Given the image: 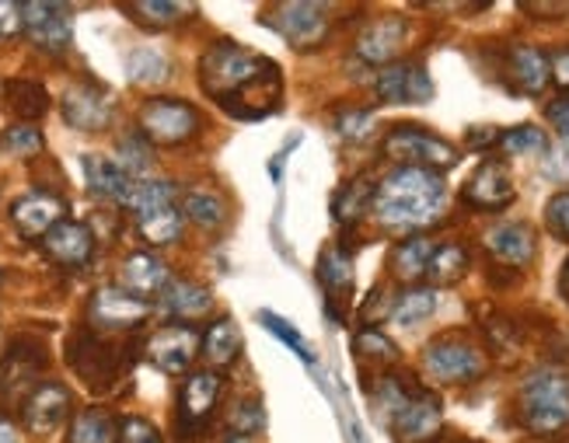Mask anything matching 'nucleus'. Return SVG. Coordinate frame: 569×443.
Wrapping results in <instances>:
<instances>
[{"label": "nucleus", "instance_id": "f257e3e1", "mask_svg": "<svg viewBox=\"0 0 569 443\" xmlns=\"http://www.w3.org/2000/svg\"><path fill=\"white\" fill-rule=\"evenodd\" d=\"M448 203V182L430 168H395L378 182L375 217L391 231H419L440 220Z\"/></svg>", "mask_w": 569, "mask_h": 443}, {"label": "nucleus", "instance_id": "f03ea898", "mask_svg": "<svg viewBox=\"0 0 569 443\" xmlns=\"http://www.w3.org/2000/svg\"><path fill=\"white\" fill-rule=\"evenodd\" d=\"M200 84L213 102H220L234 115L244 105V94L249 91L269 84L280 88V70L273 60L252 53V49L234 42H217L200 60Z\"/></svg>", "mask_w": 569, "mask_h": 443}, {"label": "nucleus", "instance_id": "7ed1b4c3", "mask_svg": "<svg viewBox=\"0 0 569 443\" xmlns=\"http://www.w3.org/2000/svg\"><path fill=\"white\" fill-rule=\"evenodd\" d=\"M381 409L399 443H430L440 433V399L427 387H416L406 377L381 381Z\"/></svg>", "mask_w": 569, "mask_h": 443}, {"label": "nucleus", "instance_id": "20e7f679", "mask_svg": "<svg viewBox=\"0 0 569 443\" xmlns=\"http://www.w3.org/2000/svg\"><path fill=\"white\" fill-rule=\"evenodd\" d=\"M517 409L521 420L535 433H559L569 426V374L556 371V366H541L517 395Z\"/></svg>", "mask_w": 569, "mask_h": 443}, {"label": "nucleus", "instance_id": "39448f33", "mask_svg": "<svg viewBox=\"0 0 569 443\" xmlns=\"http://www.w3.org/2000/svg\"><path fill=\"white\" fill-rule=\"evenodd\" d=\"M381 158L395 161L399 168H455L461 161L458 147L443 137H433L423 127H395L381 140Z\"/></svg>", "mask_w": 569, "mask_h": 443}, {"label": "nucleus", "instance_id": "423d86ee", "mask_svg": "<svg viewBox=\"0 0 569 443\" xmlns=\"http://www.w3.org/2000/svg\"><path fill=\"white\" fill-rule=\"evenodd\" d=\"M140 133L158 143V147H179L189 143L203 127V115L196 105L182 102V98H151L140 105Z\"/></svg>", "mask_w": 569, "mask_h": 443}, {"label": "nucleus", "instance_id": "0eeeda50", "mask_svg": "<svg viewBox=\"0 0 569 443\" xmlns=\"http://www.w3.org/2000/svg\"><path fill=\"white\" fill-rule=\"evenodd\" d=\"M423 371L440 384H468V381L482 377L486 356L472 339L440 335L423 350Z\"/></svg>", "mask_w": 569, "mask_h": 443}, {"label": "nucleus", "instance_id": "6e6552de", "mask_svg": "<svg viewBox=\"0 0 569 443\" xmlns=\"http://www.w3.org/2000/svg\"><path fill=\"white\" fill-rule=\"evenodd\" d=\"M67 363L91 391H98L122 374V350L106 342L94 329H78L67 342Z\"/></svg>", "mask_w": 569, "mask_h": 443}, {"label": "nucleus", "instance_id": "1a4fd4ad", "mask_svg": "<svg viewBox=\"0 0 569 443\" xmlns=\"http://www.w3.org/2000/svg\"><path fill=\"white\" fill-rule=\"evenodd\" d=\"M46 371V346L36 335H18L8 342L4 356H0V399L21 402L39 387V374Z\"/></svg>", "mask_w": 569, "mask_h": 443}, {"label": "nucleus", "instance_id": "9d476101", "mask_svg": "<svg viewBox=\"0 0 569 443\" xmlns=\"http://www.w3.org/2000/svg\"><path fill=\"white\" fill-rule=\"evenodd\" d=\"M269 29H277L293 49H318L329 36V8L326 4H305V0H287V4H273L266 14Z\"/></svg>", "mask_w": 569, "mask_h": 443}, {"label": "nucleus", "instance_id": "9b49d317", "mask_svg": "<svg viewBox=\"0 0 569 443\" xmlns=\"http://www.w3.org/2000/svg\"><path fill=\"white\" fill-rule=\"evenodd\" d=\"M200 350H203V335L196 332L189 322H176V325L158 329L143 346L147 360H151L164 374H186L192 366V360L200 356Z\"/></svg>", "mask_w": 569, "mask_h": 443}, {"label": "nucleus", "instance_id": "f8f14e48", "mask_svg": "<svg viewBox=\"0 0 569 443\" xmlns=\"http://www.w3.org/2000/svg\"><path fill=\"white\" fill-rule=\"evenodd\" d=\"M147 314H151V304L137 301L133 293H127L122 286L94 290V298L88 304V318L94 332H130L147 322Z\"/></svg>", "mask_w": 569, "mask_h": 443}, {"label": "nucleus", "instance_id": "ddd939ff", "mask_svg": "<svg viewBox=\"0 0 569 443\" xmlns=\"http://www.w3.org/2000/svg\"><path fill=\"white\" fill-rule=\"evenodd\" d=\"M375 91L385 105H423L433 98V81L423 63L395 60L391 67H381Z\"/></svg>", "mask_w": 569, "mask_h": 443}, {"label": "nucleus", "instance_id": "4468645a", "mask_svg": "<svg viewBox=\"0 0 569 443\" xmlns=\"http://www.w3.org/2000/svg\"><path fill=\"white\" fill-rule=\"evenodd\" d=\"M220 395H224V377L220 371H192L186 381H182V391H179V423H182V433H196L203 430L207 420L213 415Z\"/></svg>", "mask_w": 569, "mask_h": 443}, {"label": "nucleus", "instance_id": "2eb2a0df", "mask_svg": "<svg viewBox=\"0 0 569 443\" xmlns=\"http://www.w3.org/2000/svg\"><path fill=\"white\" fill-rule=\"evenodd\" d=\"M21 18H24V32L29 39L49 57H63L70 42H73V29H70V11L63 4H39V0H29L21 4Z\"/></svg>", "mask_w": 569, "mask_h": 443}, {"label": "nucleus", "instance_id": "dca6fc26", "mask_svg": "<svg viewBox=\"0 0 569 443\" xmlns=\"http://www.w3.org/2000/svg\"><path fill=\"white\" fill-rule=\"evenodd\" d=\"M60 112L67 119V127L81 130V133H102L112 122V94L98 84H73L63 91Z\"/></svg>", "mask_w": 569, "mask_h": 443}, {"label": "nucleus", "instance_id": "f3484780", "mask_svg": "<svg viewBox=\"0 0 569 443\" xmlns=\"http://www.w3.org/2000/svg\"><path fill=\"white\" fill-rule=\"evenodd\" d=\"M67 220V200L49 189H39V192H29L21 195V200L11 203V224L21 238H46L57 224Z\"/></svg>", "mask_w": 569, "mask_h": 443}, {"label": "nucleus", "instance_id": "a211bd4d", "mask_svg": "<svg viewBox=\"0 0 569 443\" xmlns=\"http://www.w3.org/2000/svg\"><path fill=\"white\" fill-rule=\"evenodd\" d=\"M513 179L503 161H482L461 189V200L482 213H500L513 203Z\"/></svg>", "mask_w": 569, "mask_h": 443}, {"label": "nucleus", "instance_id": "6ab92c4d", "mask_svg": "<svg viewBox=\"0 0 569 443\" xmlns=\"http://www.w3.org/2000/svg\"><path fill=\"white\" fill-rule=\"evenodd\" d=\"M67 412H70V391L57 381H46L32 391L29 399H24L21 423L32 436H46L67 420Z\"/></svg>", "mask_w": 569, "mask_h": 443}, {"label": "nucleus", "instance_id": "aec40b11", "mask_svg": "<svg viewBox=\"0 0 569 443\" xmlns=\"http://www.w3.org/2000/svg\"><path fill=\"white\" fill-rule=\"evenodd\" d=\"M406 39H409V24L402 18H375V21H367L357 36V57L363 63L391 67L395 57L402 53Z\"/></svg>", "mask_w": 569, "mask_h": 443}, {"label": "nucleus", "instance_id": "412c9836", "mask_svg": "<svg viewBox=\"0 0 569 443\" xmlns=\"http://www.w3.org/2000/svg\"><path fill=\"white\" fill-rule=\"evenodd\" d=\"M42 252L63 269H81L94 255V234L81 220H63L42 238Z\"/></svg>", "mask_w": 569, "mask_h": 443}, {"label": "nucleus", "instance_id": "4be33fe9", "mask_svg": "<svg viewBox=\"0 0 569 443\" xmlns=\"http://www.w3.org/2000/svg\"><path fill=\"white\" fill-rule=\"evenodd\" d=\"M171 283V269L151 255V252H133L127 262L119 265V286L133 293L137 301H151V298H161Z\"/></svg>", "mask_w": 569, "mask_h": 443}, {"label": "nucleus", "instance_id": "5701e85b", "mask_svg": "<svg viewBox=\"0 0 569 443\" xmlns=\"http://www.w3.org/2000/svg\"><path fill=\"white\" fill-rule=\"evenodd\" d=\"M486 252L497 259L500 265L525 269L535 259V231L521 220H500L486 231Z\"/></svg>", "mask_w": 569, "mask_h": 443}, {"label": "nucleus", "instance_id": "b1692460", "mask_svg": "<svg viewBox=\"0 0 569 443\" xmlns=\"http://www.w3.org/2000/svg\"><path fill=\"white\" fill-rule=\"evenodd\" d=\"M507 78L517 84V91L525 94H541L552 81V67H549V53H541L538 46L517 42L507 49Z\"/></svg>", "mask_w": 569, "mask_h": 443}, {"label": "nucleus", "instance_id": "393cba45", "mask_svg": "<svg viewBox=\"0 0 569 443\" xmlns=\"http://www.w3.org/2000/svg\"><path fill=\"white\" fill-rule=\"evenodd\" d=\"M84 179H88L91 195H98V200H112V203H122V207L130 203L133 179L116 161L88 154L84 158Z\"/></svg>", "mask_w": 569, "mask_h": 443}, {"label": "nucleus", "instance_id": "a878e982", "mask_svg": "<svg viewBox=\"0 0 569 443\" xmlns=\"http://www.w3.org/2000/svg\"><path fill=\"white\" fill-rule=\"evenodd\" d=\"M437 252V244L423 234H416V238H406L402 244H395V252L388 259V269H391V276L399 280V283H416V280H423L427 276V269H430V259Z\"/></svg>", "mask_w": 569, "mask_h": 443}, {"label": "nucleus", "instance_id": "bb28decb", "mask_svg": "<svg viewBox=\"0 0 569 443\" xmlns=\"http://www.w3.org/2000/svg\"><path fill=\"white\" fill-rule=\"evenodd\" d=\"M161 304L164 311H171L179 322H196V318L210 314L213 308V293L192 280H171L168 290L161 293Z\"/></svg>", "mask_w": 569, "mask_h": 443}, {"label": "nucleus", "instance_id": "cd10ccee", "mask_svg": "<svg viewBox=\"0 0 569 443\" xmlns=\"http://www.w3.org/2000/svg\"><path fill=\"white\" fill-rule=\"evenodd\" d=\"M318 280L332 301H350L353 293V259L346 249H326L318 259Z\"/></svg>", "mask_w": 569, "mask_h": 443}, {"label": "nucleus", "instance_id": "c85d7f7f", "mask_svg": "<svg viewBox=\"0 0 569 443\" xmlns=\"http://www.w3.org/2000/svg\"><path fill=\"white\" fill-rule=\"evenodd\" d=\"M241 353V332L231 318H217V322L203 332V356L210 371H224Z\"/></svg>", "mask_w": 569, "mask_h": 443}, {"label": "nucleus", "instance_id": "c756f323", "mask_svg": "<svg viewBox=\"0 0 569 443\" xmlns=\"http://www.w3.org/2000/svg\"><path fill=\"white\" fill-rule=\"evenodd\" d=\"M182 213L189 224L203 231H217V228H224V220H228V203H224V195L213 189H189L182 195Z\"/></svg>", "mask_w": 569, "mask_h": 443}, {"label": "nucleus", "instance_id": "7c9ffc66", "mask_svg": "<svg viewBox=\"0 0 569 443\" xmlns=\"http://www.w3.org/2000/svg\"><path fill=\"white\" fill-rule=\"evenodd\" d=\"M4 98L8 109L21 119V122H36L49 112V91L46 84L32 81V78H14L4 84Z\"/></svg>", "mask_w": 569, "mask_h": 443}, {"label": "nucleus", "instance_id": "2f4dec72", "mask_svg": "<svg viewBox=\"0 0 569 443\" xmlns=\"http://www.w3.org/2000/svg\"><path fill=\"white\" fill-rule=\"evenodd\" d=\"M375 179L370 175H357L353 182H346L339 192H336V200H332V217L339 220V224H357V220L375 207Z\"/></svg>", "mask_w": 569, "mask_h": 443}, {"label": "nucleus", "instance_id": "473e14b6", "mask_svg": "<svg viewBox=\"0 0 569 443\" xmlns=\"http://www.w3.org/2000/svg\"><path fill=\"white\" fill-rule=\"evenodd\" d=\"M67 443H119V420L106 409H84L73 415Z\"/></svg>", "mask_w": 569, "mask_h": 443}, {"label": "nucleus", "instance_id": "72a5a7b5", "mask_svg": "<svg viewBox=\"0 0 569 443\" xmlns=\"http://www.w3.org/2000/svg\"><path fill=\"white\" fill-rule=\"evenodd\" d=\"M176 200H179V189L171 185V182H164V179H143V182H133L127 210L140 220V217L171 210V207H176Z\"/></svg>", "mask_w": 569, "mask_h": 443}, {"label": "nucleus", "instance_id": "f704fd0d", "mask_svg": "<svg viewBox=\"0 0 569 443\" xmlns=\"http://www.w3.org/2000/svg\"><path fill=\"white\" fill-rule=\"evenodd\" d=\"M465 273H468V252H465V244H458V241L437 244V252L430 259V269H427V280L437 283V286H451Z\"/></svg>", "mask_w": 569, "mask_h": 443}, {"label": "nucleus", "instance_id": "c9c22d12", "mask_svg": "<svg viewBox=\"0 0 569 443\" xmlns=\"http://www.w3.org/2000/svg\"><path fill=\"white\" fill-rule=\"evenodd\" d=\"M437 290H430V286H409L406 293H399L395 298V322L399 325H406V329H412V325H419V322H427V318L437 311Z\"/></svg>", "mask_w": 569, "mask_h": 443}, {"label": "nucleus", "instance_id": "e433bc0d", "mask_svg": "<svg viewBox=\"0 0 569 443\" xmlns=\"http://www.w3.org/2000/svg\"><path fill=\"white\" fill-rule=\"evenodd\" d=\"M182 228H186V213L179 207L171 210H161V213H151V217H140L137 220V231L147 244H176L182 238Z\"/></svg>", "mask_w": 569, "mask_h": 443}, {"label": "nucleus", "instance_id": "4c0bfd02", "mask_svg": "<svg viewBox=\"0 0 569 443\" xmlns=\"http://www.w3.org/2000/svg\"><path fill=\"white\" fill-rule=\"evenodd\" d=\"M116 154H119V168L127 171L130 179H140V175H147V171H151V164H154V143L137 130V133L119 137Z\"/></svg>", "mask_w": 569, "mask_h": 443}, {"label": "nucleus", "instance_id": "58836bf2", "mask_svg": "<svg viewBox=\"0 0 569 443\" xmlns=\"http://www.w3.org/2000/svg\"><path fill=\"white\" fill-rule=\"evenodd\" d=\"M130 18H137V24H143V29H171L186 8L182 4H171V0H133V4L122 8Z\"/></svg>", "mask_w": 569, "mask_h": 443}, {"label": "nucleus", "instance_id": "ea45409f", "mask_svg": "<svg viewBox=\"0 0 569 443\" xmlns=\"http://www.w3.org/2000/svg\"><path fill=\"white\" fill-rule=\"evenodd\" d=\"M353 353L360 356V360H370V363H385V366H395L399 363V346L385 335V332H378V329H360L357 335H353Z\"/></svg>", "mask_w": 569, "mask_h": 443}, {"label": "nucleus", "instance_id": "a19ab883", "mask_svg": "<svg viewBox=\"0 0 569 443\" xmlns=\"http://www.w3.org/2000/svg\"><path fill=\"white\" fill-rule=\"evenodd\" d=\"M127 70H130L133 84H161L168 78V60L158 53V49H133L127 60Z\"/></svg>", "mask_w": 569, "mask_h": 443}, {"label": "nucleus", "instance_id": "79ce46f5", "mask_svg": "<svg viewBox=\"0 0 569 443\" xmlns=\"http://www.w3.org/2000/svg\"><path fill=\"white\" fill-rule=\"evenodd\" d=\"M228 426L238 436H256L266 426V405H262V399H256V395L252 399H238L231 405V412H228Z\"/></svg>", "mask_w": 569, "mask_h": 443}, {"label": "nucleus", "instance_id": "37998d69", "mask_svg": "<svg viewBox=\"0 0 569 443\" xmlns=\"http://www.w3.org/2000/svg\"><path fill=\"white\" fill-rule=\"evenodd\" d=\"M259 322H262V325H266L269 332H273V335H277V339L283 342V346L290 350V353H297V356H301V363L315 366V353H311V346H308V342H305V335L297 332L293 325H287L280 314H273V311H259Z\"/></svg>", "mask_w": 569, "mask_h": 443}, {"label": "nucleus", "instance_id": "c03bdc74", "mask_svg": "<svg viewBox=\"0 0 569 443\" xmlns=\"http://www.w3.org/2000/svg\"><path fill=\"white\" fill-rule=\"evenodd\" d=\"M500 147L507 154H546L549 151V137L541 133L538 127H531V122H525V127L507 130Z\"/></svg>", "mask_w": 569, "mask_h": 443}, {"label": "nucleus", "instance_id": "a18cd8bd", "mask_svg": "<svg viewBox=\"0 0 569 443\" xmlns=\"http://www.w3.org/2000/svg\"><path fill=\"white\" fill-rule=\"evenodd\" d=\"M370 130H375V112H370V109L353 105V109H342L336 115V133L342 140H350V143H363L370 137Z\"/></svg>", "mask_w": 569, "mask_h": 443}, {"label": "nucleus", "instance_id": "49530a36", "mask_svg": "<svg viewBox=\"0 0 569 443\" xmlns=\"http://www.w3.org/2000/svg\"><path fill=\"white\" fill-rule=\"evenodd\" d=\"M42 133L39 127H32V122H18V127H11L4 133V151L14 154V158H39L42 154Z\"/></svg>", "mask_w": 569, "mask_h": 443}, {"label": "nucleus", "instance_id": "de8ad7c7", "mask_svg": "<svg viewBox=\"0 0 569 443\" xmlns=\"http://www.w3.org/2000/svg\"><path fill=\"white\" fill-rule=\"evenodd\" d=\"M119 443H164L161 430L151 420H140V415H122L119 420Z\"/></svg>", "mask_w": 569, "mask_h": 443}, {"label": "nucleus", "instance_id": "09e8293b", "mask_svg": "<svg viewBox=\"0 0 569 443\" xmlns=\"http://www.w3.org/2000/svg\"><path fill=\"white\" fill-rule=\"evenodd\" d=\"M546 224L556 238L569 241V192H556L546 203Z\"/></svg>", "mask_w": 569, "mask_h": 443}, {"label": "nucleus", "instance_id": "8fccbe9b", "mask_svg": "<svg viewBox=\"0 0 569 443\" xmlns=\"http://www.w3.org/2000/svg\"><path fill=\"white\" fill-rule=\"evenodd\" d=\"M391 314H395V301L388 298V290H385V286H375L357 318H360L363 325H375V322H381V318H391Z\"/></svg>", "mask_w": 569, "mask_h": 443}, {"label": "nucleus", "instance_id": "3c124183", "mask_svg": "<svg viewBox=\"0 0 569 443\" xmlns=\"http://www.w3.org/2000/svg\"><path fill=\"white\" fill-rule=\"evenodd\" d=\"M546 175L559 185H569V140H559L546 151Z\"/></svg>", "mask_w": 569, "mask_h": 443}, {"label": "nucleus", "instance_id": "603ef678", "mask_svg": "<svg viewBox=\"0 0 569 443\" xmlns=\"http://www.w3.org/2000/svg\"><path fill=\"white\" fill-rule=\"evenodd\" d=\"M18 32H24L21 4H14V0H0V39H14Z\"/></svg>", "mask_w": 569, "mask_h": 443}, {"label": "nucleus", "instance_id": "864d4df0", "mask_svg": "<svg viewBox=\"0 0 569 443\" xmlns=\"http://www.w3.org/2000/svg\"><path fill=\"white\" fill-rule=\"evenodd\" d=\"M549 67H552V81L569 91V46L566 49H556V53L549 57Z\"/></svg>", "mask_w": 569, "mask_h": 443}, {"label": "nucleus", "instance_id": "5fc2aeb1", "mask_svg": "<svg viewBox=\"0 0 569 443\" xmlns=\"http://www.w3.org/2000/svg\"><path fill=\"white\" fill-rule=\"evenodd\" d=\"M549 122L562 133V140H569V98H559V102H552L549 109Z\"/></svg>", "mask_w": 569, "mask_h": 443}, {"label": "nucleus", "instance_id": "6e6d98bb", "mask_svg": "<svg viewBox=\"0 0 569 443\" xmlns=\"http://www.w3.org/2000/svg\"><path fill=\"white\" fill-rule=\"evenodd\" d=\"M500 140H503V130L479 127V130H472V137H468V147H476V151H482V147H489V143H500Z\"/></svg>", "mask_w": 569, "mask_h": 443}, {"label": "nucleus", "instance_id": "4d7b16f0", "mask_svg": "<svg viewBox=\"0 0 569 443\" xmlns=\"http://www.w3.org/2000/svg\"><path fill=\"white\" fill-rule=\"evenodd\" d=\"M0 443H18V426L4 412H0Z\"/></svg>", "mask_w": 569, "mask_h": 443}, {"label": "nucleus", "instance_id": "13d9d810", "mask_svg": "<svg viewBox=\"0 0 569 443\" xmlns=\"http://www.w3.org/2000/svg\"><path fill=\"white\" fill-rule=\"evenodd\" d=\"M559 293L569 301V262L562 265V276H559Z\"/></svg>", "mask_w": 569, "mask_h": 443}]
</instances>
